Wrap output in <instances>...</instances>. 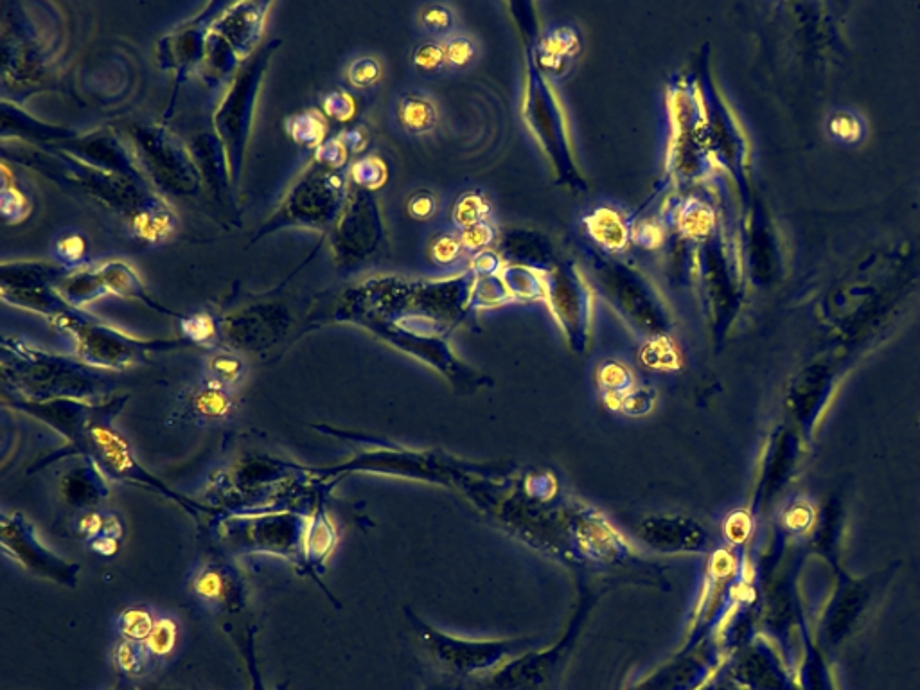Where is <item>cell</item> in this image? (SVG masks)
Segmentation results:
<instances>
[{
	"instance_id": "obj_1",
	"label": "cell",
	"mask_w": 920,
	"mask_h": 690,
	"mask_svg": "<svg viewBox=\"0 0 920 690\" xmlns=\"http://www.w3.org/2000/svg\"><path fill=\"white\" fill-rule=\"evenodd\" d=\"M128 394L112 396L103 401H76V399H58L49 403H31L24 399L8 398L13 408L35 417L49 426L56 434L65 439V446L60 452L51 453L38 460L29 473L54 464L58 460L83 459L94 464L107 480L132 484L148 489L155 495L164 496L173 504L182 507L191 516H218L220 507L213 504H200L191 496L182 495L159 477H155L142 466L135 457L132 446L123 434L114 426V417L123 410L128 401Z\"/></svg>"
},
{
	"instance_id": "obj_2",
	"label": "cell",
	"mask_w": 920,
	"mask_h": 690,
	"mask_svg": "<svg viewBox=\"0 0 920 690\" xmlns=\"http://www.w3.org/2000/svg\"><path fill=\"white\" fill-rule=\"evenodd\" d=\"M0 351L2 385L9 398L31 403L103 401L112 389L107 371L81 362L78 356L49 353L15 337L2 338Z\"/></svg>"
},
{
	"instance_id": "obj_3",
	"label": "cell",
	"mask_w": 920,
	"mask_h": 690,
	"mask_svg": "<svg viewBox=\"0 0 920 690\" xmlns=\"http://www.w3.org/2000/svg\"><path fill=\"white\" fill-rule=\"evenodd\" d=\"M308 514L292 509H259V511H230L218 514L214 536L225 549L238 554H270L304 565V532Z\"/></svg>"
},
{
	"instance_id": "obj_4",
	"label": "cell",
	"mask_w": 920,
	"mask_h": 690,
	"mask_svg": "<svg viewBox=\"0 0 920 690\" xmlns=\"http://www.w3.org/2000/svg\"><path fill=\"white\" fill-rule=\"evenodd\" d=\"M54 328L71 338L76 356L101 371L130 369L151 351H168L184 344L182 340H142L119 329L110 328L71 304L49 320Z\"/></svg>"
},
{
	"instance_id": "obj_5",
	"label": "cell",
	"mask_w": 920,
	"mask_h": 690,
	"mask_svg": "<svg viewBox=\"0 0 920 690\" xmlns=\"http://www.w3.org/2000/svg\"><path fill=\"white\" fill-rule=\"evenodd\" d=\"M354 473L410 478L434 482L441 486H459L460 480L466 477L437 453L416 452L398 446H374L333 466L310 468L311 478L326 486H333L340 478L349 477Z\"/></svg>"
},
{
	"instance_id": "obj_6",
	"label": "cell",
	"mask_w": 920,
	"mask_h": 690,
	"mask_svg": "<svg viewBox=\"0 0 920 690\" xmlns=\"http://www.w3.org/2000/svg\"><path fill=\"white\" fill-rule=\"evenodd\" d=\"M310 468L266 455H248L223 475L218 493L234 511L270 509L284 491L310 480Z\"/></svg>"
},
{
	"instance_id": "obj_7",
	"label": "cell",
	"mask_w": 920,
	"mask_h": 690,
	"mask_svg": "<svg viewBox=\"0 0 920 690\" xmlns=\"http://www.w3.org/2000/svg\"><path fill=\"white\" fill-rule=\"evenodd\" d=\"M407 611L408 620L416 631L421 646L432 656L435 664L444 671L459 676H478V674L498 671L502 665L520 656L525 649V640H464V638L446 635L439 629L432 628L416 613Z\"/></svg>"
},
{
	"instance_id": "obj_8",
	"label": "cell",
	"mask_w": 920,
	"mask_h": 690,
	"mask_svg": "<svg viewBox=\"0 0 920 690\" xmlns=\"http://www.w3.org/2000/svg\"><path fill=\"white\" fill-rule=\"evenodd\" d=\"M268 6L270 4L238 2L225 9L220 17L214 18L202 60L207 81L220 83L245 56L252 53L261 38Z\"/></svg>"
},
{
	"instance_id": "obj_9",
	"label": "cell",
	"mask_w": 920,
	"mask_h": 690,
	"mask_svg": "<svg viewBox=\"0 0 920 690\" xmlns=\"http://www.w3.org/2000/svg\"><path fill=\"white\" fill-rule=\"evenodd\" d=\"M274 49V42L266 45L259 53L243 67L236 80L232 83L227 96L223 98L220 107L214 114V128L218 139L222 142L230 177L238 182L243 168V155L247 146L248 128L254 114L257 90L261 85V78L265 74L266 62L270 51Z\"/></svg>"
},
{
	"instance_id": "obj_10",
	"label": "cell",
	"mask_w": 920,
	"mask_h": 690,
	"mask_svg": "<svg viewBox=\"0 0 920 690\" xmlns=\"http://www.w3.org/2000/svg\"><path fill=\"white\" fill-rule=\"evenodd\" d=\"M595 277L599 279L602 292L610 304L635 328L651 340L667 338L671 329L669 311L655 288L642 275L629 270L628 266L602 261L601 265H595Z\"/></svg>"
},
{
	"instance_id": "obj_11",
	"label": "cell",
	"mask_w": 920,
	"mask_h": 690,
	"mask_svg": "<svg viewBox=\"0 0 920 690\" xmlns=\"http://www.w3.org/2000/svg\"><path fill=\"white\" fill-rule=\"evenodd\" d=\"M552 317L567 338L570 347L583 353L590 344L593 317V293L583 274L572 263L550 266L543 270Z\"/></svg>"
},
{
	"instance_id": "obj_12",
	"label": "cell",
	"mask_w": 920,
	"mask_h": 690,
	"mask_svg": "<svg viewBox=\"0 0 920 690\" xmlns=\"http://www.w3.org/2000/svg\"><path fill=\"white\" fill-rule=\"evenodd\" d=\"M0 545L2 552L17 565L26 568L29 574L65 588H76L80 579V565L47 549L24 514L18 511L2 514Z\"/></svg>"
},
{
	"instance_id": "obj_13",
	"label": "cell",
	"mask_w": 920,
	"mask_h": 690,
	"mask_svg": "<svg viewBox=\"0 0 920 690\" xmlns=\"http://www.w3.org/2000/svg\"><path fill=\"white\" fill-rule=\"evenodd\" d=\"M523 117L529 124L534 137L547 151L558 175L567 178L568 184L574 186L577 171L570 153L567 124L559 110L558 101L550 89L549 81L540 72L531 69L527 80V94L523 99Z\"/></svg>"
},
{
	"instance_id": "obj_14",
	"label": "cell",
	"mask_w": 920,
	"mask_h": 690,
	"mask_svg": "<svg viewBox=\"0 0 920 690\" xmlns=\"http://www.w3.org/2000/svg\"><path fill=\"white\" fill-rule=\"evenodd\" d=\"M592 604L593 602L588 597H584L583 601L579 602L565 635L561 637L556 646L540 651V653L516 656L511 662H507L498 671L491 674L487 680H484V683H480V687L484 685L487 690L545 689L550 680L554 678L559 665L563 664V658L574 646L575 637L579 635L584 620L588 619Z\"/></svg>"
},
{
	"instance_id": "obj_15",
	"label": "cell",
	"mask_w": 920,
	"mask_h": 690,
	"mask_svg": "<svg viewBox=\"0 0 920 690\" xmlns=\"http://www.w3.org/2000/svg\"><path fill=\"white\" fill-rule=\"evenodd\" d=\"M135 148L142 166L155 186L171 195H191L200 186V175L182 144L157 126L133 130Z\"/></svg>"
},
{
	"instance_id": "obj_16",
	"label": "cell",
	"mask_w": 920,
	"mask_h": 690,
	"mask_svg": "<svg viewBox=\"0 0 920 690\" xmlns=\"http://www.w3.org/2000/svg\"><path fill=\"white\" fill-rule=\"evenodd\" d=\"M347 178L338 171H311L286 198L275 222L268 229L283 225H324L344 211Z\"/></svg>"
},
{
	"instance_id": "obj_17",
	"label": "cell",
	"mask_w": 920,
	"mask_h": 690,
	"mask_svg": "<svg viewBox=\"0 0 920 690\" xmlns=\"http://www.w3.org/2000/svg\"><path fill=\"white\" fill-rule=\"evenodd\" d=\"M63 275H67L65 268L40 261L4 263L0 274L2 299L51 320L69 306L56 288Z\"/></svg>"
},
{
	"instance_id": "obj_18",
	"label": "cell",
	"mask_w": 920,
	"mask_h": 690,
	"mask_svg": "<svg viewBox=\"0 0 920 690\" xmlns=\"http://www.w3.org/2000/svg\"><path fill=\"white\" fill-rule=\"evenodd\" d=\"M638 540L658 554H701L710 536L701 523L683 514L647 516L637 525Z\"/></svg>"
},
{
	"instance_id": "obj_19",
	"label": "cell",
	"mask_w": 920,
	"mask_h": 690,
	"mask_svg": "<svg viewBox=\"0 0 920 690\" xmlns=\"http://www.w3.org/2000/svg\"><path fill=\"white\" fill-rule=\"evenodd\" d=\"M362 326L371 329L378 337L383 338L385 342L398 347L401 351L416 356L421 362L432 365L437 371L443 372V376H448L455 383H466L471 385L475 376L469 371L464 363L450 351L448 344L444 342L443 337H417L410 335L401 329L390 326L385 320H363Z\"/></svg>"
},
{
	"instance_id": "obj_20",
	"label": "cell",
	"mask_w": 920,
	"mask_h": 690,
	"mask_svg": "<svg viewBox=\"0 0 920 690\" xmlns=\"http://www.w3.org/2000/svg\"><path fill=\"white\" fill-rule=\"evenodd\" d=\"M286 313L274 306H259L232 315L223 322L222 335L229 347L259 353L277 344L288 328Z\"/></svg>"
},
{
	"instance_id": "obj_21",
	"label": "cell",
	"mask_w": 920,
	"mask_h": 690,
	"mask_svg": "<svg viewBox=\"0 0 920 690\" xmlns=\"http://www.w3.org/2000/svg\"><path fill=\"white\" fill-rule=\"evenodd\" d=\"M191 590L207 608L238 613L247 606V583L238 568L225 561H207L191 579Z\"/></svg>"
},
{
	"instance_id": "obj_22",
	"label": "cell",
	"mask_w": 920,
	"mask_h": 690,
	"mask_svg": "<svg viewBox=\"0 0 920 690\" xmlns=\"http://www.w3.org/2000/svg\"><path fill=\"white\" fill-rule=\"evenodd\" d=\"M380 218L374 200L367 193L354 195L342 211L335 232V248L347 261L371 252L380 238Z\"/></svg>"
},
{
	"instance_id": "obj_23",
	"label": "cell",
	"mask_w": 920,
	"mask_h": 690,
	"mask_svg": "<svg viewBox=\"0 0 920 690\" xmlns=\"http://www.w3.org/2000/svg\"><path fill=\"white\" fill-rule=\"evenodd\" d=\"M209 9H213V4H209L207 11L191 20L187 26L180 27L175 33L160 40L157 56L162 69L186 71L193 63L204 60L205 42L213 24Z\"/></svg>"
},
{
	"instance_id": "obj_24",
	"label": "cell",
	"mask_w": 920,
	"mask_h": 690,
	"mask_svg": "<svg viewBox=\"0 0 920 690\" xmlns=\"http://www.w3.org/2000/svg\"><path fill=\"white\" fill-rule=\"evenodd\" d=\"M76 460L78 462L67 469L58 482L60 498L76 513L98 509L110 493L107 478L94 464L83 459Z\"/></svg>"
},
{
	"instance_id": "obj_25",
	"label": "cell",
	"mask_w": 920,
	"mask_h": 690,
	"mask_svg": "<svg viewBox=\"0 0 920 690\" xmlns=\"http://www.w3.org/2000/svg\"><path fill=\"white\" fill-rule=\"evenodd\" d=\"M338 541V532L335 523L329 518L324 498L322 495L315 498L311 513L308 514L306 532H304V565L306 572L315 574L326 561L329 554L335 549Z\"/></svg>"
},
{
	"instance_id": "obj_26",
	"label": "cell",
	"mask_w": 920,
	"mask_h": 690,
	"mask_svg": "<svg viewBox=\"0 0 920 690\" xmlns=\"http://www.w3.org/2000/svg\"><path fill=\"white\" fill-rule=\"evenodd\" d=\"M72 532L81 540L89 541L92 550L101 556H114L123 540L124 525L117 514L89 509L76 513Z\"/></svg>"
},
{
	"instance_id": "obj_27",
	"label": "cell",
	"mask_w": 920,
	"mask_h": 690,
	"mask_svg": "<svg viewBox=\"0 0 920 690\" xmlns=\"http://www.w3.org/2000/svg\"><path fill=\"white\" fill-rule=\"evenodd\" d=\"M98 270L108 293H114V295H119L124 299L142 302L151 310L159 311V313L175 315L173 311L166 310L164 306H160V304L151 299L150 295L144 290L139 275L135 274L132 266L126 265L124 261L112 259V261L99 265Z\"/></svg>"
},
{
	"instance_id": "obj_28",
	"label": "cell",
	"mask_w": 920,
	"mask_h": 690,
	"mask_svg": "<svg viewBox=\"0 0 920 690\" xmlns=\"http://www.w3.org/2000/svg\"><path fill=\"white\" fill-rule=\"evenodd\" d=\"M500 275L504 279L507 290L513 295L514 301H545L547 284H545V274L540 268L509 263L504 266Z\"/></svg>"
},
{
	"instance_id": "obj_29",
	"label": "cell",
	"mask_w": 920,
	"mask_h": 690,
	"mask_svg": "<svg viewBox=\"0 0 920 690\" xmlns=\"http://www.w3.org/2000/svg\"><path fill=\"white\" fill-rule=\"evenodd\" d=\"M56 288L62 295L63 301L71 304L72 308H81L85 304L98 301L101 297L108 295L98 268L63 275Z\"/></svg>"
},
{
	"instance_id": "obj_30",
	"label": "cell",
	"mask_w": 920,
	"mask_h": 690,
	"mask_svg": "<svg viewBox=\"0 0 920 690\" xmlns=\"http://www.w3.org/2000/svg\"><path fill=\"white\" fill-rule=\"evenodd\" d=\"M586 227L588 232L601 247L608 248L611 252H617L626 247L628 243L629 232L628 223L617 211L610 207H601L595 213L586 218Z\"/></svg>"
},
{
	"instance_id": "obj_31",
	"label": "cell",
	"mask_w": 920,
	"mask_h": 690,
	"mask_svg": "<svg viewBox=\"0 0 920 690\" xmlns=\"http://www.w3.org/2000/svg\"><path fill=\"white\" fill-rule=\"evenodd\" d=\"M180 642V626L175 617L160 615L155 619L150 637L146 638L144 647L148 651L153 667L159 662L169 660Z\"/></svg>"
},
{
	"instance_id": "obj_32",
	"label": "cell",
	"mask_w": 920,
	"mask_h": 690,
	"mask_svg": "<svg viewBox=\"0 0 920 690\" xmlns=\"http://www.w3.org/2000/svg\"><path fill=\"white\" fill-rule=\"evenodd\" d=\"M114 667L123 680L133 682L150 673L153 664L144 644L119 640V644L114 647Z\"/></svg>"
},
{
	"instance_id": "obj_33",
	"label": "cell",
	"mask_w": 920,
	"mask_h": 690,
	"mask_svg": "<svg viewBox=\"0 0 920 690\" xmlns=\"http://www.w3.org/2000/svg\"><path fill=\"white\" fill-rule=\"evenodd\" d=\"M155 619L157 617L146 604H133L119 613L115 628L121 640L144 644L146 638L150 637Z\"/></svg>"
},
{
	"instance_id": "obj_34",
	"label": "cell",
	"mask_w": 920,
	"mask_h": 690,
	"mask_svg": "<svg viewBox=\"0 0 920 690\" xmlns=\"http://www.w3.org/2000/svg\"><path fill=\"white\" fill-rule=\"evenodd\" d=\"M511 301H514L513 295L507 290L502 275H475L469 295L471 308L487 310Z\"/></svg>"
},
{
	"instance_id": "obj_35",
	"label": "cell",
	"mask_w": 920,
	"mask_h": 690,
	"mask_svg": "<svg viewBox=\"0 0 920 690\" xmlns=\"http://www.w3.org/2000/svg\"><path fill=\"white\" fill-rule=\"evenodd\" d=\"M399 119L408 132L425 133L434 128L437 114L434 105L428 99L421 96H405L399 103Z\"/></svg>"
},
{
	"instance_id": "obj_36",
	"label": "cell",
	"mask_w": 920,
	"mask_h": 690,
	"mask_svg": "<svg viewBox=\"0 0 920 690\" xmlns=\"http://www.w3.org/2000/svg\"><path fill=\"white\" fill-rule=\"evenodd\" d=\"M288 133L292 139L304 146H320L324 139L326 126L322 123L319 114L313 112H304V114L293 115L288 119Z\"/></svg>"
},
{
	"instance_id": "obj_37",
	"label": "cell",
	"mask_w": 920,
	"mask_h": 690,
	"mask_svg": "<svg viewBox=\"0 0 920 690\" xmlns=\"http://www.w3.org/2000/svg\"><path fill=\"white\" fill-rule=\"evenodd\" d=\"M51 254L62 265H80L81 261L87 257V239L76 230L60 232L54 239Z\"/></svg>"
},
{
	"instance_id": "obj_38",
	"label": "cell",
	"mask_w": 920,
	"mask_h": 690,
	"mask_svg": "<svg viewBox=\"0 0 920 690\" xmlns=\"http://www.w3.org/2000/svg\"><path fill=\"white\" fill-rule=\"evenodd\" d=\"M209 372L213 374L216 385H220L223 389H230L245 376V363L230 351H220L211 356Z\"/></svg>"
},
{
	"instance_id": "obj_39",
	"label": "cell",
	"mask_w": 920,
	"mask_h": 690,
	"mask_svg": "<svg viewBox=\"0 0 920 690\" xmlns=\"http://www.w3.org/2000/svg\"><path fill=\"white\" fill-rule=\"evenodd\" d=\"M491 207L486 200L480 195H466L460 198L455 209H453V218L462 229H469L478 223H486L487 214Z\"/></svg>"
},
{
	"instance_id": "obj_40",
	"label": "cell",
	"mask_w": 920,
	"mask_h": 690,
	"mask_svg": "<svg viewBox=\"0 0 920 690\" xmlns=\"http://www.w3.org/2000/svg\"><path fill=\"white\" fill-rule=\"evenodd\" d=\"M601 385L608 392V396L613 399L622 401V398L633 390V378L624 365L617 362H608L602 365Z\"/></svg>"
},
{
	"instance_id": "obj_41",
	"label": "cell",
	"mask_w": 920,
	"mask_h": 690,
	"mask_svg": "<svg viewBox=\"0 0 920 690\" xmlns=\"http://www.w3.org/2000/svg\"><path fill=\"white\" fill-rule=\"evenodd\" d=\"M0 211H2L4 220L9 223L22 222L24 218H27L29 211H31V204H29L27 196L22 195L17 187H15V184L9 186V182L6 178H2Z\"/></svg>"
},
{
	"instance_id": "obj_42",
	"label": "cell",
	"mask_w": 920,
	"mask_h": 690,
	"mask_svg": "<svg viewBox=\"0 0 920 690\" xmlns=\"http://www.w3.org/2000/svg\"><path fill=\"white\" fill-rule=\"evenodd\" d=\"M239 649H241V658H243V664H245V669H247L250 690H268L266 689L265 682H263V678H261L259 665H257L256 628L247 629V633L241 638ZM277 690H286V687H279Z\"/></svg>"
},
{
	"instance_id": "obj_43",
	"label": "cell",
	"mask_w": 920,
	"mask_h": 690,
	"mask_svg": "<svg viewBox=\"0 0 920 690\" xmlns=\"http://www.w3.org/2000/svg\"><path fill=\"white\" fill-rule=\"evenodd\" d=\"M351 177L358 186L365 187V189H376L387 180V168L380 159L365 157V159L354 162Z\"/></svg>"
},
{
	"instance_id": "obj_44",
	"label": "cell",
	"mask_w": 920,
	"mask_h": 690,
	"mask_svg": "<svg viewBox=\"0 0 920 690\" xmlns=\"http://www.w3.org/2000/svg\"><path fill=\"white\" fill-rule=\"evenodd\" d=\"M680 229L687 236H703L707 234L710 225H712V216L705 205L687 204L682 205V211L678 214Z\"/></svg>"
},
{
	"instance_id": "obj_45",
	"label": "cell",
	"mask_w": 920,
	"mask_h": 690,
	"mask_svg": "<svg viewBox=\"0 0 920 690\" xmlns=\"http://www.w3.org/2000/svg\"><path fill=\"white\" fill-rule=\"evenodd\" d=\"M182 331L193 344H211L216 338V322L209 315H191L180 319Z\"/></svg>"
},
{
	"instance_id": "obj_46",
	"label": "cell",
	"mask_w": 920,
	"mask_h": 690,
	"mask_svg": "<svg viewBox=\"0 0 920 690\" xmlns=\"http://www.w3.org/2000/svg\"><path fill=\"white\" fill-rule=\"evenodd\" d=\"M462 250L464 247H462L460 238H455L453 234H441L439 238L434 239L430 247V256L437 265H452L459 259Z\"/></svg>"
},
{
	"instance_id": "obj_47",
	"label": "cell",
	"mask_w": 920,
	"mask_h": 690,
	"mask_svg": "<svg viewBox=\"0 0 920 690\" xmlns=\"http://www.w3.org/2000/svg\"><path fill=\"white\" fill-rule=\"evenodd\" d=\"M222 389L223 387L216 385V389L204 390L195 399V407L200 416L214 419V417L223 416L229 410V399L225 398Z\"/></svg>"
},
{
	"instance_id": "obj_48",
	"label": "cell",
	"mask_w": 920,
	"mask_h": 690,
	"mask_svg": "<svg viewBox=\"0 0 920 690\" xmlns=\"http://www.w3.org/2000/svg\"><path fill=\"white\" fill-rule=\"evenodd\" d=\"M380 63L374 58H358L349 67V81L358 89H365L374 85L380 78Z\"/></svg>"
},
{
	"instance_id": "obj_49",
	"label": "cell",
	"mask_w": 920,
	"mask_h": 690,
	"mask_svg": "<svg viewBox=\"0 0 920 690\" xmlns=\"http://www.w3.org/2000/svg\"><path fill=\"white\" fill-rule=\"evenodd\" d=\"M324 110L329 117L337 119V121H347L351 119L354 115V101L349 94H345L342 90H333L329 92L328 96L324 98Z\"/></svg>"
},
{
	"instance_id": "obj_50",
	"label": "cell",
	"mask_w": 920,
	"mask_h": 690,
	"mask_svg": "<svg viewBox=\"0 0 920 690\" xmlns=\"http://www.w3.org/2000/svg\"><path fill=\"white\" fill-rule=\"evenodd\" d=\"M504 259L493 250H480L469 261V272L473 275H500L504 270Z\"/></svg>"
},
{
	"instance_id": "obj_51",
	"label": "cell",
	"mask_w": 920,
	"mask_h": 690,
	"mask_svg": "<svg viewBox=\"0 0 920 690\" xmlns=\"http://www.w3.org/2000/svg\"><path fill=\"white\" fill-rule=\"evenodd\" d=\"M315 159L331 169L342 168L347 160V150L340 139H328L317 146Z\"/></svg>"
},
{
	"instance_id": "obj_52",
	"label": "cell",
	"mask_w": 920,
	"mask_h": 690,
	"mask_svg": "<svg viewBox=\"0 0 920 690\" xmlns=\"http://www.w3.org/2000/svg\"><path fill=\"white\" fill-rule=\"evenodd\" d=\"M493 239H495V230L491 229L487 223H478L469 229H464L460 236L462 247L466 250H473L475 254L480 250H486L487 245L493 243Z\"/></svg>"
},
{
	"instance_id": "obj_53",
	"label": "cell",
	"mask_w": 920,
	"mask_h": 690,
	"mask_svg": "<svg viewBox=\"0 0 920 690\" xmlns=\"http://www.w3.org/2000/svg\"><path fill=\"white\" fill-rule=\"evenodd\" d=\"M644 358L653 367H671V362L676 360L669 338L651 340L644 351Z\"/></svg>"
},
{
	"instance_id": "obj_54",
	"label": "cell",
	"mask_w": 920,
	"mask_h": 690,
	"mask_svg": "<svg viewBox=\"0 0 920 690\" xmlns=\"http://www.w3.org/2000/svg\"><path fill=\"white\" fill-rule=\"evenodd\" d=\"M655 396L647 390H629L628 394L620 401V407L631 416H642L647 414L653 407Z\"/></svg>"
},
{
	"instance_id": "obj_55",
	"label": "cell",
	"mask_w": 920,
	"mask_h": 690,
	"mask_svg": "<svg viewBox=\"0 0 920 690\" xmlns=\"http://www.w3.org/2000/svg\"><path fill=\"white\" fill-rule=\"evenodd\" d=\"M443 62H446L443 45H421L416 51V56H414V63H416L417 69H421V71H434L437 67H441Z\"/></svg>"
},
{
	"instance_id": "obj_56",
	"label": "cell",
	"mask_w": 920,
	"mask_h": 690,
	"mask_svg": "<svg viewBox=\"0 0 920 690\" xmlns=\"http://www.w3.org/2000/svg\"><path fill=\"white\" fill-rule=\"evenodd\" d=\"M443 49L446 62H450L452 65H464L473 56V44L469 42L468 38H460V36L459 38L448 40V44L443 45Z\"/></svg>"
},
{
	"instance_id": "obj_57",
	"label": "cell",
	"mask_w": 920,
	"mask_h": 690,
	"mask_svg": "<svg viewBox=\"0 0 920 690\" xmlns=\"http://www.w3.org/2000/svg\"><path fill=\"white\" fill-rule=\"evenodd\" d=\"M423 24L432 33H444L452 27V13L444 6H430L423 13Z\"/></svg>"
},
{
	"instance_id": "obj_58",
	"label": "cell",
	"mask_w": 920,
	"mask_h": 690,
	"mask_svg": "<svg viewBox=\"0 0 920 690\" xmlns=\"http://www.w3.org/2000/svg\"><path fill=\"white\" fill-rule=\"evenodd\" d=\"M633 239L640 243L642 247L655 248L658 245H662L664 230L653 220H646V222L637 225V229L633 230Z\"/></svg>"
},
{
	"instance_id": "obj_59",
	"label": "cell",
	"mask_w": 920,
	"mask_h": 690,
	"mask_svg": "<svg viewBox=\"0 0 920 690\" xmlns=\"http://www.w3.org/2000/svg\"><path fill=\"white\" fill-rule=\"evenodd\" d=\"M435 209H437V204H435L434 196H430L428 193H419V195L410 200V205H408L410 214L414 218H419V220L430 218L435 213Z\"/></svg>"
},
{
	"instance_id": "obj_60",
	"label": "cell",
	"mask_w": 920,
	"mask_h": 690,
	"mask_svg": "<svg viewBox=\"0 0 920 690\" xmlns=\"http://www.w3.org/2000/svg\"><path fill=\"white\" fill-rule=\"evenodd\" d=\"M347 151H360L365 146V133L360 128L347 130L338 137Z\"/></svg>"
},
{
	"instance_id": "obj_61",
	"label": "cell",
	"mask_w": 920,
	"mask_h": 690,
	"mask_svg": "<svg viewBox=\"0 0 920 690\" xmlns=\"http://www.w3.org/2000/svg\"><path fill=\"white\" fill-rule=\"evenodd\" d=\"M112 690H141V687H137V685H135L133 682H130V680H123V678H119V682H117V685H114V689Z\"/></svg>"
},
{
	"instance_id": "obj_62",
	"label": "cell",
	"mask_w": 920,
	"mask_h": 690,
	"mask_svg": "<svg viewBox=\"0 0 920 690\" xmlns=\"http://www.w3.org/2000/svg\"><path fill=\"white\" fill-rule=\"evenodd\" d=\"M141 690H180V689H173V687H160V685H144V687H141Z\"/></svg>"
}]
</instances>
